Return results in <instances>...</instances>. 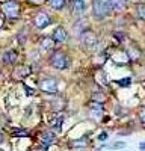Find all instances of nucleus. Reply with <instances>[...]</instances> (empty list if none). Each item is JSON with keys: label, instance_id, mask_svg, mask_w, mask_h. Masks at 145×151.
Listing matches in <instances>:
<instances>
[{"label": "nucleus", "instance_id": "obj_24", "mask_svg": "<svg viewBox=\"0 0 145 151\" xmlns=\"http://www.w3.org/2000/svg\"><path fill=\"white\" fill-rule=\"evenodd\" d=\"M139 148L144 151V150H145V142H141V144H139Z\"/></svg>", "mask_w": 145, "mask_h": 151}, {"label": "nucleus", "instance_id": "obj_26", "mask_svg": "<svg viewBox=\"0 0 145 151\" xmlns=\"http://www.w3.org/2000/svg\"><path fill=\"white\" fill-rule=\"evenodd\" d=\"M2 24H3V21H2V18H0V27H2Z\"/></svg>", "mask_w": 145, "mask_h": 151}, {"label": "nucleus", "instance_id": "obj_11", "mask_svg": "<svg viewBox=\"0 0 145 151\" xmlns=\"http://www.w3.org/2000/svg\"><path fill=\"white\" fill-rule=\"evenodd\" d=\"M55 141H56V136H55L52 132H45V133L41 136V142H42V145H44V147L52 145Z\"/></svg>", "mask_w": 145, "mask_h": 151}, {"label": "nucleus", "instance_id": "obj_12", "mask_svg": "<svg viewBox=\"0 0 145 151\" xmlns=\"http://www.w3.org/2000/svg\"><path fill=\"white\" fill-rule=\"evenodd\" d=\"M55 44V40L53 38H42V41H41V48L42 50H50Z\"/></svg>", "mask_w": 145, "mask_h": 151}, {"label": "nucleus", "instance_id": "obj_6", "mask_svg": "<svg viewBox=\"0 0 145 151\" xmlns=\"http://www.w3.org/2000/svg\"><path fill=\"white\" fill-rule=\"evenodd\" d=\"M50 23H52V18H50V15H48V14H45V12H38V14L35 15V18H33V24L38 29L47 27Z\"/></svg>", "mask_w": 145, "mask_h": 151}, {"label": "nucleus", "instance_id": "obj_13", "mask_svg": "<svg viewBox=\"0 0 145 151\" xmlns=\"http://www.w3.org/2000/svg\"><path fill=\"white\" fill-rule=\"evenodd\" d=\"M48 3H50V6L53 9L59 11V9H62L65 6V0H48Z\"/></svg>", "mask_w": 145, "mask_h": 151}, {"label": "nucleus", "instance_id": "obj_17", "mask_svg": "<svg viewBox=\"0 0 145 151\" xmlns=\"http://www.w3.org/2000/svg\"><path fill=\"white\" fill-rule=\"evenodd\" d=\"M138 17L142 18V20H145V5L138 6Z\"/></svg>", "mask_w": 145, "mask_h": 151}, {"label": "nucleus", "instance_id": "obj_4", "mask_svg": "<svg viewBox=\"0 0 145 151\" xmlns=\"http://www.w3.org/2000/svg\"><path fill=\"white\" fill-rule=\"evenodd\" d=\"M2 11L8 18H17L20 14V6L17 2H6L2 5Z\"/></svg>", "mask_w": 145, "mask_h": 151}, {"label": "nucleus", "instance_id": "obj_5", "mask_svg": "<svg viewBox=\"0 0 145 151\" xmlns=\"http://www.w3.org/2000/svg\"><path fill=\"white\" fill-rule=\"evenodd\" d=\"M39 88H41V91H44L47 94H56L57 92V82H56V79L47 77V79L39 82Z\"/></svg>", "mask_w": 145, "mask_h": 151}, {"label": "nucleus", "instance_id": "obj_23", "mask_svg": "<svg viewBox=\"0 0 145 151\" xmlns=\"http://www.w3.org/2000/svg\"><path fill=\"white\" fill-rule=\"evenodd\" d=\"M106 139H107V133L106 132H103V133L98 134V141H106Z\"/></svg>", "mask_w": 145, "mask_h": 151}, {"label": "nucleus", "instance_id": "obj_27", "mask_svg": "<svg viewBox=\"0 0 145 151\" xmlns=\"http://www.w3.org/2000/svg\"><path fill=\"white\" fill-rule=\"evenodd\" d=\"M32 2H42V0H32Z\"/></svg>", "mask_w": 145, "mask_h": 151}, {"label": "nucleus", "instance_id": "obj_7", "mask_svg": "<svg viewBox=\"0 0 145 151\" xmlns=\"http://www.w3.org/2000/svg\"><path fill=\"white\" fill-rule=\"evenodd\" d=\"M109 11L112 12H124L126 11V3L124 0H106Z\"/></svg>", "mask_w": 145, "mask_h": 151}, {"label": "nucleus", "instance_id": "obj_21", "mask_svg": "<svg viewBox=\"0 0 145 151\" xmlns=\"http://www.w3.org/2000/svg\"><path fill=\"white\" fill-rule=\"evenodd\" d=\"M139 119L145 124V107H141V110H139Z\"/></svg>", "mask_w": 145, "mask_h": 151}, {"label": "nucleus", "instance_id": "obj_15", "mask_svg": "<svg viewBox=\"0 0 145 151\" xmlns=\"http://www.w3.org/2000/svg\"><path fill=\"white\" fill-rule=\"evenodd\" d=\"M83 27H88V24H86V21H85V20H80V21H77V23L74 24V29H76L80 35L83 33V30H82Z\"/></svg>", "mask_w": 145, "mask_h": 151}, {"label": "nucleus", "instance_id": "obj_1", "mask_svg": "<svg viewBox=\"0 0 145 151\" xmlns=\"http://www.w3.org/2000/svg\"><path fill=\"white\" fill-rule=\"evenodd\" d=\"M92 14L97 20H101L109 14V6L106 0H92Z\"/></svg>", "mask_w": 145, "mask_h": 151}, {"label": "nucleus", "instance_id": "obj_3", "mask_svg": "<svg viewBox=\"0 0 145 151\" xmlns=\"http://www.w3.org/2000/svg\"><path fill=\"white\" fill-rule=\"evenodd\" d=\"M80 42L86 47V48H89V50H94L95 47H97V44H98V38H97V35L92 32V30H85L82 35H80Z\"/></svg>", "mask_w": 145, "mask_h": 151}, {"label": "nucleus", "instance_id": "obj_9", "mask_svg": "<svg viewBox=\"0 0 145 151\" xmlns=\"http://www.w3.org/2000/svg\"><path fill=\"white\" fill-rule=\"evenodd\" d=\"M2 60L5 62V64H8V65L15 64L17 62V52L15 50H6V52L3 53V56H2Z\"/></svg>", "mask_w": 145, "mask_h": 151}, {"label": "nucleus", "instance_id": "obj_18", "mask_svg": "<svg viewBox=\"0 0 145 151\" xmlns=\"http://www.w3.org/2000/svg\"><path fill=\"white\" fill-rule=\"evenodd\" d=\"M103 100H104V95H103V94L100 95V92H95V94L92 95V101H97V103H101Z\"/></svg>", "mask_w": 145, "mask_h": 151}, {"label": "nucleus", "instance_id": "obj_14", "mask_svg": "<svg viewBox=\"0 0 145 151\" xmlns=\"http://www.w3.org/2000/svg\"><path fill=\"white\" fill-rule=\"evenodd\" d=\"M62 121H64V116L62 115H59V116H56L53 121H52V125L56 129V130H60V125H62Z\"/></svg>", "mask_w": 145, "mask_h": 151}, {"label": "nucleus", "instance_id": "obj_2", "mask_svg": "<svg viewBox=\"0 0 145 151\" xmlns=\"http://www.w3.org/2000/svg\"><path fill=\"white\" fill-rule=\"evenodd\" d=\"M50 64L56 68V70H65L68 67V56L64 52H53V55L50 56Z\"/></svg>", "mask_w": 145, "mask_h": 151}, {"label": "nucleus", "instance_id": "obj_19", "mask_svg": "<svg viewBox=\"0 0 145 151\" xmlns=\"http://www.w3.org/2000/svg\"><path fill=\"white\" fill-rule=\"evenodd\" d=\"M124 147H126V142H115L112 145H109V148H112V150H121Z\"/></svg>", "mask_w": 145, "mask_h": 151}, {"label": "nucleus", "instance_id": "obj_16", "mask_svg": "<svg viewBox=\"0 0 145 151\" xmlns=\"http://www.w3.org/2000/svg\"><path fill=\"white\" fill-rule=\"evenodd\" d=\"M88 144H86V139H79V141H74L72 142V147L74 148H85Z\"/></svg>", "mask_w": 145, "mask_h": 151}, {"label": "nucleus", "instance_id": "obj_20", "mask_svg": "<svg viewBox=\"0 0 145 151\" xmlns=\"http://www.w3.org/2000/svg\"><path fill=\"white\" fill-rule=\"evenodd\" d=\"M12 134H14V136H29V133L26 130H17V132H14Z\"/></svg>", "mask_w": 145, "mask_h": 151}, {"label": "nucleus", "instance_id": "obj_22", "mask_svg": "<svg viewBox=\"0 0 145 151\" xmlns=\"http://www.w3.org/2000/svg\"><path fill=\"white\" fill-rule=\"evenodd\" d=\"M118 83H119L121 86H124V85H126V86H128V85H130V79H123V80H118Z\"/></svg>", "mask_w": 145, "mask_h": 151}, {"label": "nucleus", "instance_id": "obj_25", "mask_svg": "<svg viewBox=\"0 0 145 151\" xmlns=\"http://www.w3.org/2000/svg\"><path fill=\"white\" fill-rule=\"evenodd\" d=\"M2 142H3V134L0 133V144H2Z\"/></svg>", "mask_w": 145, "mask_h": 151}, {"label": "nucleus", "instance_id": "obj_8", "mask_svg": "<svg viewBox=\"0 0 145 151\" xmlns=\"http://www.w3.org/2000/svg\"><path fill=\"white\" fill-rule=\"evenodd\" d=\"M53 40L56 41V42H65L67 41V38H68V32L65 30V27H62V26H59V27H56L55 29V32H53Z\"/></svg>", "mask_w": 145, "mask_h": 151}, {"label": "nucleus", "instance_id": "obj_10", "mask_svg": "<svg viewBox=\"0 0 145 151\" xmlns=\"http://www.w3.org/2000/svg\"><path fill=\"white\" fill-rule=\"evenodd\" d=\"M85 9H86V3H85V0H72V12L77 15L83 14Z\"/></svg>", "mask_w": 145, "mask_h": 151}]
</instances>
